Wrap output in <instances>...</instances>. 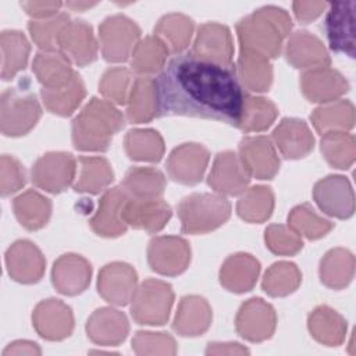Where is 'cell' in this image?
Returning <instances> with one entry per match:
<instances>
[{"label":"cell","mask_w":356,"mask_h":356,"mask_svg":"<svg viewBox=\"0 0 356 356\" xmlns=\"http://www.w3.org/2000/svg\"><path fill=\"white\" fill-rule=\"evenodd\" d=\"M159 115L222 121L236 127L245 99L235 67L202 61L188 53L172 57L156 79Z\"/></svg>","instance_id":"cell-1"},{"label":"cell","mask_w":356,"mask_h":356,"mask_svg":"<svg viewBox=\"0 0 356 356\" xmlns=\"http://www.w3.org/2000/svg\"><path fill=\"white\" fill-rule=\"evenodd\" d=\"M289 14L275 6H264L243 17L236 24L241 50L254 53L267 60L277 58L282 51V42L291 33Z\"/></svg>","instance_id":"cell-2"},{"label":"cell","mask_w":356,"mask_h":356,"mask_svg":"<svg viewBox=\"0 0 356 356\" xmlns=\"http://www.w3.org/2000/svg\"><path fill=\"white\" fill-rule=\"evenodd\" d=\"M124 125L125 118L113 103L92 97L72 120V143L82 152H106Z\"/></svg>","instance_id":"cell-3"},{"label":"cell","mask_w":356,"mask_h":356,"mask_svg":"<svg viewBox=\"0 0 356 356\" xmlns=\"http://www.w3.org/2000/svg\"><path fill=\"white\" fill-rule=\"evenodd\" d=\"M231 216V203L220 193H192L178 204V217L184 234H207Z\"/></svg>","instance_id":"cell-4"},{"label":"cell","mask_w":356,"mask_h":356,"mask_svg":"<svg viewBox=\"0 0 356 356\" xmlns=\"http://www.w3.org/2000/svg\"><path fill=\"white\" fill-rule=\"evenodd\" d=\"M42 107L35 93L21 88H7L0 99V129L6 136L26 135L39 121Z\"/></svg>","instance_id":"cell-5"},{"label":"cell","mask_w":356,"mask_h":356,"mask_svg":"<svg viewBox=\"0 0 356 356\" xmlns=\"http://www.w3.org/2000/svg\"><path fill=\"white\" fill-rule=\"evenodd\" d=\"M174 303V291L160 280H145L131 300V316L142 325H163L170 317Z\"/></svg>","instance_id":"cell-6"},{"label":"cell","mask_w":356,"mask_h":356,"mask_svg":"<svg viewBox=\"0 0 356 356\" xmlns=\"http://www.w3.org/2000/svg\"><path fill=\"white\" fill-rule=\"evenodd\" d=\"M140 28L124 14L107 17L99 26V42L103 58L108 63H124L136 47Z\"/></svg>","instance_id":"cell-7"},{"label":"cell","mask_w":356,"mask_h":356,"mask_svg":"<svg viewBox=\"0 0 356 356\" xmlns=\"http://www.w3.org/2000/svg\"><path fill=\"white\" fill-rule=\"evenodd\" d=\"M76 163L71 153L49 152L32 165V182L46 192L61 193L75 181Z\"/></svg>","instance_id":"cell-8"},{"label":"cell","mask_w":356,"mask_h":356,"mask_svg":"<svg viewBox=\"0 0 356 356\" xmlns=\"http://www.w3.org/2000/svg\"><path fill=\"white\" fill-rule=\"evenodd\" d=\"M189 53L206 63L232 67L234 42L229 29L217 22L202 24Z\"/></svg>","instance_id":"cell-9"},{"label":"cell","mask_w":356,"mask_h":356,"mask_svg":"<svg viewBox=\"0 0 356 356\" xmlns=\"http://www.w3.org/2000/svg\"><path fill=\"white\" fill-rule=\"evenodd\" d=\"M147 263L157 274L179 275L191 263V246L181 236H156L147 246Z\"/></svg>","instance_id":"cell-10"},{"label":"cell","mask_w":356,"mask_h":356,"mask_svg":"<svg viewBox=\"0 0 356 356\" xmlns=\"http://www.w3.org/2000/svg\"><path fill=\"white\" fill-rule=\"evenodd\" d=\"M277 327L274 307L261 298H250L241 305L236 317V332L249 342H263L273 337Z\"/></svg>","instance_id":"cell-11"},{"label":"cell","mask_w":356,"mask_h":356,"mask_svg":"<svg viewBox=\"0 0 356 356\" xmlns=\"http://www.w3.org/2000/svg\"><path fill=\"white\" fill-rule=\"evenodd\" d=\"M313 199L327 216L341 220L353 216L355 195L349 179L343 175H328L317 181Z\"/></svg>","instance_id":"cell-12"},{"label":"cell","mask_w":356,"mask_h":356,"mask_svg":"<svg viewBox=\"0 0 356 356\" xmlns=\"http://www.w3.org/2000/svg\"><path fill=\"white\" fill-rule=\"evenodd\" d=\"M136 288L138 274L128 263L113 261L99 271L97 292L110 305H128L132 300Z\"/></svg>","instance_id":"cell-13"},{"label":"cell","mask_w":356,"mask_h":356,"mask_svg":"<svg viewBox=\"0 0 356 356\" xmlns=\"http://www.w3.org/2000/svg\"><path fill=\"white\" fill-rule=\"evenodd\" d=\"M35 331L47 341H63L74 331V314L68 305L60 299L39 302L32 313Z\"/></svg>","instance_id":"cell-14"},{"label":"cell","mask_w":356,"mask_h":356,"mask_svg":"<svg viewBox=\"0 0 356 356\" xmlns=\"http://www.w3.org/2000/svg\"><path fill=\"white\" fill-rule=\"evenodd\" d=\"M238 156L250 178L273 179L280 170L278 153L267 136H245L239 142Z\"/></svg>","instance_id":"cell-15"},{"label":"cell","mask_w":356,"mask_h":356,"mask_svg":"<svg viewBox=\"0 0 356 356\" xmlns=\"http://www.w3.org/2000/svg\"><path fill=\"white\" fill-rule=\"evenodd\" d=\"M210 160L209 150L200 143H182L175 147L167 160L170 178L182 185H195L202 181Z\"/></svg>","instance_id":"cell-16"},{"label":"cell","mask_w":356,"mask_h":356,"mask_svg":"<svg viewBox=\"0 0 356 356\" xmlns=\"http://www.w3.org/2000/svg\"><path fill=\"white\" fill-rule=\"evenodd\" d=\"M330 10L325 18V32L331 50L355 57V1H335L330 3Z\"/></svg>","instance_id":"cell-17"},{"label":"cell","mask_w":356,"mask_h":356,"mask_svg":"<svg viewBox=\"0 0 356 356\" xmlns=\"http://www.w3.org/2000/svg\"><path fill=\"white\" fill-rule=\"evenodd\" d=\"M250 175L242 165L239 156L232 150L220 152L213 161L207 184L220 195L236 196L246 191Z\"/></svg>","instance_id":"cell-18"},{"label":"cell","mask_w":356,"mask_h":356,"mask_svg":"<svg viewBox=\"0 0 356 356\" xmlns=\"http://www.w3.org/2000/svg\"><path fill=\"white\" fill-rule=\"evenodd\" d=\"M8 275L19 284H35L44 274L46 260L40 249L28 239L14 242L6 252Z\"/></svg>","instance_id":"cell-19"},{"label":"cell","mask_w":356,"mask_h":356,"mask_svg":"<svg viewBox=\"0 0 356 356\" xmlns=\"http://www.w3.org/2000/svg\"><path fill=\"white\" fill-rule=\"evenodd\" d=\"M128 197L122 186H113L103 193L96 213L89 220L90 228L96 235L117 238L127 232L128 225L124 221L122 210Z\"/></svg>","instance_id":"cell-20"},{"label":"cell","mask_w":356,"mask_h":356,"mask_svg":"<svg viewBox=\"0 0 356 356\" xmlns=\"http://www.w3.org/2000/svg\"><path fill=\"white\" fill-rule=\"evenodd\" d=\"M57 46L78 67H85L97 58V40L93 29L82 19H72L64 25Z\"/></svg>","instance_id":"cell-21"},{"label":"cell","mask_w":356,"mask_h":356,"mask_svg":"<svg viewBox=\"0 0 356 356\" xmlns=\"http://www.w3.org/2000/svg\"><path fill=\"white\" fill-rule=\"evenodd\" d=\"M300 90L312 103H330L338 100L349 90V82L337 70L321 67L307 70L300 75Z\"/></svg>","instance_id":"cell-22"},{"label":"cell","mask_w":356,"mask_h":356,"mask_svg":"<svg viewBox=\"0 0 356 356\" xmlns=\"http://www.w3.org/2000/svg\"><path fill=\"white\" fill-rule=\"evenodd\" d=\"M90 278V263L75 253H65L60 256L51 268V282L54 288L67 296L82 293L89 286Z\"/></svg>","instance_id":"cell-23"},{"label":"cell","mask_w":356,"mask_h":356,"mask_svg":"<svg viewBox=\"0 0 356 356\" xmlns=\"http://www.w3.org/2000/svg\"><path fill=\"white\" fill-rule=\"evenodd\" d=\"M286 61L298 70H314L330 67L331 58L324 43L307 31L293 32L285 44Z\"/></svg>","instance_id":"cell-24"},{"label":"cell","mask_w":356,"mask_h":356,"mask_svg":"<svg viewBox=\"0 0 356 356\" xmlns=\"http://www.w3.org/2000/svg\"><path fill=\"white\" fill-rule=\"evenodd\" d=\"M171 207L161 197L156 199H134L128 197L122 217L127 225L143 229L149 234H156L161 231L168 220L171 218Z\"/></svg>","instance_id":"cell-25"},{"label":"cell","mask_w":356,"mask_h":356,"mask_svg":"<svg viewBox=\"0 0 356 356\" xmlns=\"http://www.w3.org/2000/svg\"><path fill=\"white\" fill-rule=\"evenodd\" d=\"M88 338L100 346H117L129 334L127 316L113 307L96 309L86 321Z\"/></svg>","instance_id":"cell-26"},{"label":"cell","mask_w":356,"mask_h":356,"mask_svg":"<svg viewBox=\"0 0 356 356\" xmlns=\"http://www.w3.org/2000/svg\"><path fill=\"white\" fill-rule=\"evenodd\" d=\"M271 139L278 152L289 160L303 159L314 147V136L309 125L299 118H282L273 131Z\"/></svg>","instance_id":"cell-27"},{"label":"cell","mask_w":356,"mask_h":356,"mask_svg":"<svg viewBox=\"0 0 356 356\" xmlns=\"http://www.w3.org/2000/svg\"><path fill=\"white\" fill-rule=\"evenodd\" d=\"M211 320L209 302L199 295H186L179 300L172 330L181 337H199L209 330Z\"/></svg>","instance_id":"cell-28"},{"label":"cell","mask_w":356,"mask_h":356,"mask_svg":"<svg viewBox=\"0 0 356 356\" xmlns=\"http://www.w3.org/2000/svg\"><path fill=\"white\" fill-rule=\"evenodd\" d=\"M260 274V263L249 253H235L225 259L220 268L221 285L234 293L253 289Z\"/></svg>","instance_id":"cell-29"},{"label":"cell","mask_w":356,"mask_h":356,"mask_svg":"<svg viewBox=\"0 0 356 356\" xmlns=\"http://www.w3.org/2000/svg\"><path fill=\"white\" fill-rule=\"evenodd\" d=\"M71 60L60 50H40L32 63V70L44 89L65 86L74 76Z\"/></svg>","instance_id":"cell-30"},{"label":"cell","mask_w":356,"mask_h":356,"mask_svg":"<svg viewBox=\"0 0 356 356\" xmlns=\"http://www.w3.org/2000/svg\"><path fill=\"white\" fill-rule=\"evenodd\" d=\"M156 115H159L156 79L149 75H136L127 103V120L132 124H143Z\"/></svg>","instance_id":"cell-31"},{"label":"cell","mask_w":356,"mask_h":356,"mask_svg":"<svg viewBox=\"0 0 356 356\" xmlns=\"http://www.w3.org/2000/svg\"><path fill=\"white\" fill-rule=\"evenodd\" d=\"M79 172L72 188L79 193L97 195L104 191L114 179L110 163L100 156H81L78 159Z\"/></svg>","instance_id":"cell-32"},{"label":"cell","mask_w":356,"mask_h":356,"mask_svg":"<svg viewBox=\"0 0 356 356\" xmlns=\"http://www.w3.org/2000/svg\"><path fill=\"white\" fill-rule=\"evenodd\" d=\"M318 274L321 282L331 289L346 288L355 275V256L345 248L328 250L320 261Z\"/></svg>","instance_id":"cell-33"},{"label":"cell","mask_w":356,"mask_h":356,"mask_svg":"<svg viewBox=\"0 0 356 356\" xmlns=\"http://www.w3.org/2000/svg\"><path fill=\"white\" fill-rule=\"evenodd\" d=\"M312 337L327 346H338L346 337V321L334 309L323 305L316 307L307 318Z\"/></svg>","instance_id":"cell-34"},{"label":"cell","mask_w":356,"mask_h":356,"mask_svg":"<svg viewBox=\"0 0 356 356\" xmlns=\"http://www.w3.org/2000/svg\"><path fill=\"white\" fill-rule=\"evenodd\" d=\"M314 129L320 134L348 132L355 125V106L349 100H334L318 106L310 115Z\"/></svg>","instance_id":"cell-35"},{"label":"cell","mask_w":356,"mask_h":356,"mask_svg":"<svg viewBox=\"0 0 356 356\" xmlns=\"http://www.w3.org/2000/svg\"><path fill=\"white\" fill-rule=\"evenodd\" d=\"M235 71L241 86L249 92H266L273 83V65L254 53L239 50Z\"/></svg>","instance_id":"cell-36"},{"label":"cell","mask_w":356,"mask_h":356,"mask_svg":"<svg viewBox=\"0 0 356 356\" xmlns=\"http://www.w3.org/2000/svg\"><path fill=\"white\" fill-rule=\"evenodd\" d=\"M14 214L18 222L28 231L43 228L51 216V202L39 192L29 189L13 200Z\"/></svg>","instance_id":"cell-37"},{"label":"cell","mask_w":356,"mask_h":356,"mask_svg":"<svg viewBox=\"0 0 356 356\" xmlns=\"http://www.w3.org/2000/svg\"><path fill=\"white\" fill-rule=\"evenodd\" d=\"M195 24L193 19L181 13H171L159 19L154 26L157 36L174 54H181L191 43Z\"/></svg>","instance_id":"cell-38"},{"label":"cell","mask_w":356,"mask_h":356,"mask_svg":"<svg viewBox=\"0 0 356 356\" xmlns=\"http://www.w3.org/2000/svg\"><path fill=\"white\" fill-rule=\"evenodd\" d=\"M40 96L44 107L50 113L61 117H68L78 108V106L85 99L86 89L82 78L75 72L72 79L65 86L57 89L42 88Z\"/></svg>","instance_id":"cell-39"},{"label":"cell","mask_w":356,"mask_h":356,"mask_svg":"<svg viewBox=\"0 0 356 356\" xmlns=\"http://www.w3.org/2000/svg\"><path fill=\"white\" fill-rule=\"evenodd\" d=\"M0 46L3 54L1 78L3 81H10L26 67L31 46L25 35L15 29L1 32Z\"/></svg>","instance_id":"cell-40"},{"label":"cell","mask_w":356,"mask_h":356,"mask_svg":"<svg viewBox=\"0 0 356 356\" xmlns=\"http://www.w3.org/2000/svg\"><path fill=\"white\" fill-rule=\"evenodd\" d=\"M125 153L131 160L159 163L164 156V140L156 129H131L124 138Z\"/></svg>","instance_id":"cell-41"},{"label":"cell","mask_w":356,"mask_h":356,"mask_svg":"<svg viewBox=\"0 0 356 356\" xmlns=\"http://www.w3.org/2000/svg\"><path fill=\"white\" fill-rule=\"evenodd\" d=\"M124 191L134 199L160 197L165 188V177L152 167H131L122 181Z\"/></svg>","instance_id":"cell-42"},{"label":"cell","mask_w":356,"mask_h":356,"mask_svg":"<svg viewBox=\"0 0 356 356\" xmlns=\"http://www.w3.org/2000/svg\"><path fill=\"white\" fill-rule=\"evenodd\" d=\"M274 210V193L271 188L254 185L243 192L236 203L238 216L250 224L267 221Z\"/></svg>","instance_id":"cell-43"},{"label":"cell","mask_w":356,"mask_h":356,"mask_svg":"<svg viewBox=\"0 0 356 356\" xmlns=\"http://www.w3.org/2000/svg\"><path fill=\"white\" fill-rule=\"evenodd\" d=\"M278 115L277 106L261 96H245L236 128L245 132H261L271 127Z\"/></svg>","instance_id":"cell-44"},{"label":"cell","mask_w":356,"mask_h":356,"mask_svg":"<svg viewBox=\"0 0 356 356\" xmlns=\"http://www.w3.org/2000/svg\"><path fill=\"white\" fill-rule=\"evenodd\" d=\"M168 53L167 46L157 36H146L134 49L131 67L138 75L152 76L165 67Z\"/></svg>","instance_id":"cell-45"},{"label":"cell","mask_w":356,"mask_h":356,"mask_svg":"<svg viewBox=\"0 0 356 356\" xmlns=\"http://www.w3.org/2000/svg\"><path fill=\"white\" fill-rule=\"evenodd\" d=\"M302 282L300 270L295 263L277 261L264 273L261 288L273 298L288 296L295 292Z\"/></svg>","instance_id":"cell-46"},{"label":"cell","mask_w":356,"mask_h":356,"mask_svg":"<svg viewBox=\"0 0 356 356\" xmlns=\"http://www.w3.org/2000/svg\"><path fill=\"white\" fill-rule=\"evenodd\" d=\"M320 150L325 161L339 170H348L356 157L355 136L348 132H328L321 135Z\"/></svg>","instance_id":"cell-47"},{"label":"cell","mask_w":356,"mask_h":356,"mask_svg":"<svg viewBox=\"0 0 356 356\" xmlns=\"http://www.w3.org/2000/svg\"><path fill=\"white\" fill-rule=\"evenodd\" d=\"M288 227L298 235L313 241L325 236L334 228V222L318 216L309 203H303L291 210Z\"/></svg>","instance_id":"cell-48"},{"label":"cell","mask_w":356,"mask_h":356,"mask_svg":"<svg viewBox=\"0 0 356 356\" xmlns=\"http://www.w3.org/2000/svg\"><path fill=\"white\" fill-rule=\"evenodd\" d=\"M136 75L125 67H111L104 71L99 81L100 93L118 106L128 103Z\"/></svg>","instance_id":"cell-49"},{"label":"cell","mask_w":356,"mask_h":356,"mask_svg":"<svg viewBox=\"0 0 356 356\" xmlns=\"http://www.w3.org/2000/svg\"><path fill=\"white\" fill-rule=\"evenodd\" d=\"M67 13H58L57 15L46 19H31L28 22V31L32 40L42 50H57V40L60 31L70 22Z\"/></svg>","instance_id":"cell-50"},{"label":"cell","mask_w":356,"mask_h":356,"mask_svg":"<svg viewBox=\"0 0 356 356\" xmlns=\"http://www.w3.org/2000/svg\"><path fill=\"white\" fill-rule=\"evenodd\" d=\"M264 242L267 249L278 256H293L303 248L300 235L282 224L268 225L264 231Z\"/></svg>","instance_id":"cell-51"},{"label":"cell","mask_w":356,"mask_h":356,"mask_svg":"<svg viewBox=\"0 0 356 356\" xmlns=\"http://www.w3.org/2000/svg\"><path fill=\"white\" fill-rule=\"evenodd\" d=\"M132 350L136 355H175V339L167 332L138 331L132 338Z\"/></svg>","instance_id":"cell-52"},{"label":"cell","mask_w":356,"mask_h":356,"mask_svg":"<svg viewBox=\"0 0 356 356\" xmlns=\"http://www.w3.org/2000/svg\"><path fill=\"white\" fill-rule=\"evenodd\" d=\"M26 184L24 165L13 156L4 154L0 159V192L1 196H10L18 192Z\"/></svg>","instance_id":"cell-53"},{"label":"cell","mask_w":356,"mask_h":356,"mask_svg":"<svg viewBox=\"0 0 356 356\" xmlns=\"http://www.w3.org/2000/svg\"><path fill=\"white\" fill-rule=\"evenodd\" d=\"M60 1H22L21 7L35 19H46L57 15L61 8Z\"/></svg>","instance_id":"cell-54"},{"label":"cell","mask_w":356,"mask_h":356,"mask_svg":"<svg viewBox=\"0 0 356 356\" xmlns=\"http://www.w3.org/2000/svg\"><path fill=\"white\" fill-rule=\"evenodd\" d=\"M325 1H293V14L302 24L314 21L327 7Z\"/></svg>","instance_id":"cell-55"},{"label":"cell","mask_w":356,"mask_h":356,"mask_svg":"<svg viewBox=\"0 0 356 356\" xmlns=\"http://www.w3.org/2000/svg\"><path fill=\"white\" fill-rule=\"evenodd\" d=\"M249 349L238 342H210L206 355H248Z\"/></svg>","instance_id":"cell-56"},{"label":"cell","mask_w":356,"mask_h":356,"mask_svg":"<svg viewBox=\"0 0 356 356\" xmlns=\"http://www.w3.org/2000/svg\"><path fill=\"white\" fill-rule=\"evenodd\" d=\"M42 350L38 346V343L31 342V341H15L10 343L4 350L3 356H10V355H40Z\"/></svg>","instance_id":"cell-57"},{"label":"cell","mask_w":356,"mask_h":356,"mask_svg":"<svg viewBox=\"0 0 356 356\" xmlns=\"http://www.w3.org/2000/svg\"><path fill=\"white\" fill-rule=\"evenodd\" d=\"M95 6V3H67V7H70V8H72V10H78V11H82V10H85V8H90V7H93Z\"/></svg>","instance_id":"cell-58"}]
</instances>
